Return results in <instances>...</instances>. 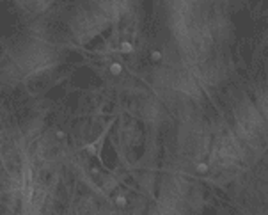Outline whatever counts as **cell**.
Wrapping results in <instances>:
<instances>
[{"instance_id": "6da1fadb", "label": "cell", "mask_w": 268, "mask_h": 215, "mask_svg": "<svg viewBox=\"0 0 268 215\" xmlns=\"http://www.w3.org/2000/svg\"><path fill=\"white\" fill-rule=\"evenodd\" d=\"M110 71L114 73V75L121 73V64H112V66H110Z\"/></svg>"}, {"instance_id": "7a4b0ae2", "label": "cell", "mask_w": 268, "mask_h": 215, "mask_svg": "<svg viewBox=\"0 0 268 215\" xmlns=\"http://www.w3.org/2000/svg\"><path fill=\"white\" fill-rule=\"evenodd\" d=\"M197 169H199L201 172H206V171H208V166H206V164H199V166H197Z\"/></svg>"}]
</instances>
